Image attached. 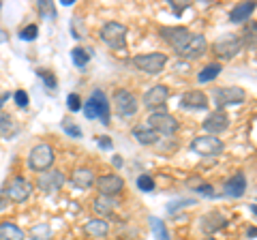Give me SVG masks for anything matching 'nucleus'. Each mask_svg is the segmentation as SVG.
Segmentation results:
<instances>
[{
	"instance_id": "41",
	"label": "nucleus",
	"mask_w": 257,
	"mask_h": 240,
	"mask_svg": "<svg viewBox=\"0 0 257 240\" xmlns=\"http://www.w3.org/2000/svg\"><path fill=\"white\" fill-rule=\"evenodd\" d=\"M96 144H99V148L101 150H111V138H107V135H101V138H96Z\"/></svg>"
},
{
	"instance_id": "19",
	"label": "nucleus",
	"mask_w": 257,
	"mask_h": 240,
	"mask_svg": "<svg viewBox=\"0 0 257 240\" xmlns=\"http://www.w3.org/2000/svg\"><path fill=\"white\" fill-rule=\"evenodd\" d=\"M189 33L191 30H187L184 26H163L161 28V39H165V41L176 50V47L189 37Z\"/></svg>"
},
{
	"instance_id": "30",
	"label": "nucleus",
	"mask_w": 257,
	"mask_h": 240,
	"mask_svg": "<svg viewBox=\"0 0 257 240\" xmlns=\"http://www.w3.org/2000/svg\"><path fill=\"white\" fill-rule=\"evenodd\" d=\"M71 58H73V65L75 67H86L90 62V52L84 50V47H73L71 52Z\"/></svg>"
},
{
	"instance_id": "33",
	"label": "nucleus",
	"mask_w": 257,
	"mask_h": 240,
	"mask_svg": "<svg viewBox=\"0 0 257 240\" xmlns=\"http://www.w3.org/2000/svg\"><path fill=\"white\" fill-rule=\"evenodd\" d=\"M60 125H62V131H64V133H67V135H71V138H75V140H79V138H82V135H84V133H82V129H79V127H77V125L73 123V120L64 118V120H62V123H60Z\"/></svg>"
},
{
	"instance_id": "49",
	"label": "nucleus",
	"mask_w": 257,
	"mask_h": 240,
	"mask_svg": "<svg viewBox=\"0 0 257 240\" xmlns=\"http://www.w3.org/2000/svg\"><path fill=\"white\" fill-rule=\"evenodd\" d=\"M0 9H3V3H0Z\"/></svg>"
},
{
	"instance_id": "28",
	"label": "nucleus",
	"mask_w": 257,
	"mask_h": 240,
	"mask_svg": "<svg viewBox=\"0 0 257 240\" xmlns=\"http://www.w3.org/2000/svg\"><path fill=\"white\" fill-rule=\"evenodd\" d=\"M219 73H221V65H219V62H212V65H208L204 71H199L197 79L202 84H208V82H212L214 77H219Z\"/></svg>"
},
{
	"instance_id": "46",
	"label": "nucleus",
	"mask_w": 257,
	"mask_h": 240,
	"mask_svg": "<svg viewBox=\"0 0 257 240\" xmlns=\"http://www.w3.org/2000/svg\"><path fill=\"white\" fill-rule=\"evenodd\" d=\"M114 165H116V167H122V159H120V157H114Z\"/></svg>"
},
{
	"instance_id": "2",
	"label": "nucleus",
	"mask_w": 257,
	"mask_h": 240,
	"mask_svg": "<svg viewBox=\"0 0 257 240\" xmlns=\"http://www.w3.org/2000/svg\"><path fill=\"white\" fill-rule=\"evenodd\" d=\"M56 161V153H54V148L50 146V144H37V146H32V150L28 153V167L32 172H47L50 167L54 165Z\"/></svg>"
},
{
	"instance_id": "6",
	"label": "nucleus",
	"mask_w": 257,
	"mask_h": 240,
	"mask_svg": "<svg viewBox=\"0 0 257 240\" xmlns=\"http://www.w3.org/2000/svg\"><path fill=\"white\" fill-rule=\"evenodd\" d=\"M212 97L219 111H223V107H231V105H240L246 99V92L240 86H219L212 90Z\"/></svg>"
},
{
	"instance_id": "47",
	"label": "nucleus",
	"mask_w": 257,
	"mask_h": 240,
	"mask_svg": "<svg viewBox=\"0 0 257 240\" xmlns=\"http://www.w3.org/2000/svg\"><path fill=\"white\" fill-rule=\"evenodd\" d=\"M248 208H251V212L255 214V217H257V204H251V206H248Z\"/></svg>"
},
{
	"instance_id": "40",
	"label": "nucleus",
	"mask_w": 257,
	"mask_h": 240,
	"mask_svg": "<svg viewBox=\"0 0 257 240\" xmlns=\"http://www.w3.org/2000/svg\"><path fill=\"white\" fill-rule=\"evenodd\" d=\"M191 204H193V199H176V202H170V204H167V212L174 214L180 206H191Z\"/></svg>"
},
{
	"instance_id": "25",
	"label": "nucleus",
	"mask_w": 257,
	"mask_h": 240,
	"mask_svg": "<svg viewBox=\"0 0 257 240\" xmlns=\"http://www.w3.org/2000/svg\"><path fill=\"white\" fill-rule=\"evenodd\" d=\"M0 240H24V231L13 221L0 223Z\"/></svg>"
},
{
	"instance_id": "20",
	"label": "nucleus",
	"mask_w": 257,
	"mask_h": 240,
	"mask_svg": "<svg viewBox=\"0 0 257 240\" xmlns=\"http://www.w3.org/2000/svg\"><path fill=\"white\" fill-rule=\"evenodd\" d=\"M257 9V3H238L234 9L229 11V22L231 24H242L253 15V11Z\"/></svg>"
},
{
	"instance_id": "29",
	"label": "nucleus",
	"mask_w": 257,
	"mask_h": 240,
	"mask_svg": "<svg viewBox=\"0 0 257 240\" xmlns=\"http://www.w3.org/2000/svg\"><path fill=\"white\" fill-rule=\"evenodd\" d=\"M148 221H150V227H152V231H155L157 240H172L170 238V231H167V227H165V223L161 221L159 217H150Z\"/></svg>"
},
{
	"instance_id": "4",
	"label": "nucleus",
	"mask_w": 257,
	"mask_h": 240,
	"mask_svg": "<svg viewBox=\"0 0 257 240\" xmlns=\"http://www.w3.org/2000/svg\"><path fill=\"white\" fill-rule=\"evenodd\" d=\"M99 37L107 47H111V50H122V47L126 45L128 28L124 26V24H120V22H107V24H103L101 26Z\"/></svg>"
},
{
	"instance_id": "35",
	"label": "nucleus",
	"mask_w": 257,
	"mask_h": 240,
	"mask_svg": "<svg viewBox=\"0 0 257 240\" xmlns=\"http://www.w3.org/2000/svg\"><path fill=\"white\" fill-rule=\"evenodd\" d=\"M37 75L43 79L45 86L50 88V90H54V88H56V75L52 73V71H47V69H39V71H37Z\"/></svg>"
},
{
	"instance_id": "8",
	"label": "nucleus",
	"mask_w": 257,
	"mask_h": 240,
	"mask_svg": "<svg viewBox=\"0 0 257 240\" xmlns=\"http://www.w3.org/2000/svg\"><path fill=\"white\" fill-rule=\"evenodd\" d=\"M212 50L221 60H231V58H236V56L242 52V39H240L238 35H234V33L223 35V37H219L214 41Z\"/></svg>"
},
{
	"instance_id": "5",
	"label": "nucleus",
	"mask_w": 257,
	"mask_h": 240,
	"mask_svg": "<svg viewBox=\"0 0 257 240\" xmlns=\"http://www.w3.org/2000/svg\"><path fill=\"white\" fill-rule=\"evenodd\" d=\"M133 65L146 75H159L167 65V54L163 52H150L133 56Z\"/></svg>"
},
{
	"instance_id": "32",
	"label": "nucleus",
	"mask_w": 257,
	"mask_h": 240,
	"mask_svg": "<svg viewBox=\"0 0 257 240\" xmlns=\"http://www.w3.org/2000/svg\"><path fill=\"white\" fill-rule=\"evenodd\" d=\"M189 185H195V191L199 195H204V197H216V193H214V189L208 185V182H202L199 178H193V180H189Z\"/></svg>"
},
{
	"instance_id": "15",
	"label": "nucleus",
	"mask_w": 257,
	"mask_h": 240,
	"mask_svg": "<svg viewBox=\"0 0 257 240\" xmlns=\"http://www.w3.org/2000/svg\"><path fill=\"white\" fill-rule=\"evenodd\" d=\"M202 127H204L206 135H216V138H219V133H223V131L229 129V118H227V114H225V111L216 109V111H212V114L206 116V120L202 123Z\"/></svg>"
},
{
	"instance_id": "39",
	"label": "nucleus",
	"mask_w": 257,
	"mask_h": 240,
	"mask_svg": "<svg viewBox=\"0 0 257 240\" xmlns=\"http://www.w3.org/2000/svg\"><path fill=\"white\" fill-rule=\"evenodd\" d=\"M37 35H39V28L35 26V24H28V26H26V28H24L22 33H20V37L24 39V41H35Z\"/></svg>"
},
{
	"instance_id": "37",
	"label": "nucleus",
	"mask_w": 257,
	"mask_h": 240,
	"mask_svg": "<svg viewBox=\"0 0 257 240\" xmlns=\"http://www.w3.org/2000/svg\"><path fill=\"white\" fill-rule=\"evenodd\" d=\"M67 107H69V111H79L84 107V103H82V99H79V94H75V92H71L69 97H67Z\"/></svg>"
},
{
	"instance_id": "10",
	"label": "nucleus",
	"mask_w": 257,
	"mask_h": 240,
	"mask_svg": "<svg viewBox=\"0 0 257 240\" xmlns=\"http://www.w3.org/2000/svg\"><path fill=\"white\" fill-rule=\"evenodd\" d=\"M148 127L152 131H155L159 138L161 135H174L176 131H178L180 123L176 120L172 114H167V111H157V114H150V118L146 120Z\"/></svg>"
},
{
	"instance_id": "16",
	"label": "nucleus",
	"mask_w": 257,
	"mask_h": 240,
	"mask_svg": "<svg viewBox=\"0 0 257 240\" xmlns=\"http://www.w3.org/2000/svg\"><path fill=\"white\" fill-rule=\"evenodd\" d=\"M229 223V219L225 217L223 212H219V210H210V212H206L202 219H199V229L204 231V234H214V231H219V229H223L225 225Z\"/></svg>"
},
{
	"instance_id": "42",
	"label": "nucleus",
	"mask_w": 257,
	"mask_h": 240,
	"mask_svg": "<svg viewBox=\"0 0 257 240\" xmlns=\"http://www.w3.org/2000/svg\"><path fill=\"white\" fill-rule=\"evenodd\" d=\"M170 7L174 9V13H176V15H180V13H182V11H184V9H187V7H189V3H184V5H180V7H178V5L174 3V0H170Z\"/></svg>"
},
{
	"instance_id": "26",
	"label": "nucleus",
	"mask_w": 257,
	"mask_h": 240,
	"mask_svg": "<svg viewBox=\"0 0 257 240\" xmlns=\"http://www.w3.org/2000/svg\"><path fill=\"white\" fill-rule=\"evenodd\" d=\"M242 47L248 50H257V22H248L242 28Z\"/></svg>"
},
{
	"instance_id": "9",
	"label": "nucleus",
	"mask_w": 257,
	"mask_h": 240,
	"mask_svg": "<svg viewBox=\"0 0 257 240\" xmlns=\"http://www.w3.org/2000/svg\"><path fill=\"white\" fill-rule=\"evenodd\" d=\"M223 142L216 135H197L191 142V150L202 157H216L223 153Z\"/></svg>"
},
{
	"instance_id": "12",
	"label": "nucleus",
	"mask_w": 257,
	"mask_h": 240,
	"mask_svg": "<svg viewBox=\"0 0 257 240\" xmlns=\"http://www.w3.org/2000/svg\"><path fill=\"white\" fill-rule=\"evenodd\" d=\"M32 195V182L26 176H15L11 178V182L7 185V197L15 204H22Z\"/></svg>"
},
{
	"instance_id": "34",
	"label": "nucleus",
	"mask_w": 257,
	"mask_h": 240,
	"mask_svg": "<svg viewBox=\"0 0 257 240\" xmlns=\"http://www.w3.org/2000/svg\"><path fill=\"white\" fill-rule=\"evenodd\" d=\"M138 187H140V191H144V193H152V191H155V180H152V176L142 174L138 178Z\"/></svg>"
},
{
	"instance_id": "3",
	"label": "nucleus",
	"mask_w": 257,
	"mask_h": 240,
	"mask_svg": "<svg viewBox=\"0 0 257 240\" xmlns=\"http://www.w3.org/2000/svg\"><path fill=\"white\" fill-rule=\"evenodd\" d=\"M208 50V41L204 35H195V33H189V37L184 39V41L176 47V54H178V58H184V60H197L202 58Z\"/></svg>"
},
{
	"instance_id": "14",
	"label": "nucleus",
	"mask_w": 257,
	"mask_h": 240,
	"mask_svg": "<svg viewBox=\"0 0 257 240\" xmlns=\"http://www.w3.org/2000/svg\"><path fill=\"white\" fill-rule=\"evenodd\" d=\"M62 185H64V176L58 170L43 172V174H39V178H37V187H39V191H43L45 195H54L56 191H60Z\"/></svg>"
},
{
	"instance_id": "21",
	"label": "nucleus",
	"mask_w": 257,
	"mask_h": 240,
	"mask_svg": "<svg viewBox=\"0 0 257 240\" xmlns=\"http://www.w3.org/2000/svg\"><path fill=\"white\" fill-rule=\"evenodd\" d=\"M94 172L90 170V167H77V170L73 172V176H71V182L77 187V189H90L94 185Z\"/></svg>"
},
{
	"instance_id": "1",
	"label": "nucleus",
	"mask_w": 257,
	"mask_h": 240,
	"mask_svg": "<svg viewBox=\"0 0 257 240\" xmlns=\"http://www.w3.org/2000/svg\"><path fill=\"white\" fill-rule=\"evenodd\" d=\"M82 109L88 120H101L105 127L109 125V101L103 90H94Z\"/></svg>"
},
{
	"instance_id": "43",
	"label": "nucleus",
	"mask_w": 257,
	"mask_h": 240,
	"mask_svg": "<svg viewBox=\"0 0 257 240\" xmlns=\"http://www.w3.org/2000/svg\"><path fill=\"white\" fill-rule=\"evenodd\" d=\"M246 238H257V227L246 229Z\"/></svg>"
},
{
	"instance_id": "27",
	"label": "nucleus",
	"mask_w": 257,
	"mask_h": 240,
	"mask_svg": "<svg viewBox=\"0 0 257 240\" xmlns=\"http://www.w3.org/2000/svg\"><path fill=\"white\" fill-rule=\"evenodd\" d=\"M15 133H18V125H15V120L9 114H3L0 116V135L11 138V135H15Z\"/></svg>"
},
{
	"instance_id": "24",
	"label": "nucleus",
	"mask_w": 257,
	"mask_h": 240,
	"mask_svg": "<svg viewBox=\"0 0 257 240\" xmlns=\"http://www.w3.org/2000/svg\"><path fill=\"white\" fill-rule=\"evenodd\" d=\"M92 208H94V212H99V214H101V217H111V214H114V210L118 208V204H116L111 197L99 195V197L94 199Z\"/></svg>"
},
{
	"instance_id": "23",
	"label": "nucleus",
	"mask_w": 257,
	"mask_h": 240,
	"mask_svg": "<svg viewBox=\"0 0 257 240\" xmlns=\"http://www.w3.org/2000/svg\"><path fill=\"white\" fill-rule=\"evenodd\" d=\"M84 234L90 238H103L109 234V223L105 219H90L84 225Z\"/></svg>"
},
{
	"instance_id": "48",
	"label": "nucleus",
	"mask_w": 257,
	"mask_h": 240,
	"mask_svg": "<svg viewBox=\"0 0 257 240\" xmlns=\"http://www.w3.org/2000/svg\"><path fill=\"white\" fill-rule=\"evenodd\" d=\"M206 240H216V238H206Z\"/></svg>"
},
{
	"instance_id": "36",
	"label": "nucleus",
	"mask_w": 257,
	"mask_h": 240,
	"mask_svg": "<svg viewBox=\"0 0 257 240\" xmlns=\"http://www.w3.org/2000/svg\"><path fill=\"white\" fill-rule=\"evenodd\" d=\"M13 101H15V105H18L20 109H26L30 105V97H28V92L26 90H18L13 94Z\"/></svg>"
},
{
	"instance_id": "17",
	"label": "nucleus",
	"mask_w": 257,
	"mask_h": 240,
	"mask_svg": "<svg viewBox=\"0 0 257 240\" xmlns=\"http://www.w3.org/2000/svg\"><path fill=\"white\" fill-rule=\"evenodd\" d=\"M180 107L182 109H191V111H202L208 109V97L202 90H189L180 97Z\"/></svg>"
},
{
	"instance_id": "38",
	"label": "nucleus",
	"mask_w": 257,
	"mask_h": 240,
	"mask_svg": "<svg viewBox=\"0 0 257 240\" xmlns=\"http://www.w3.org/2000/svg\"><path fill=\"white\" fill-rule=\"evenodd\" d=\"M39 11H41V18L43 20L45 18H50V20L56 18V7H54V3H39Z\"/></svg>"
},
{
	"instance_id": "7",
	"label": "nucleus",
	"mask_w": 257,
	"mask_h": 240,
	"mask_svg": "<svg viewBox=\"0 0 257 240\" xmlns=\"http://www.w3.org/2000/svg\"><path fill=\"white\" fill-rule=\"evenodd\" d=\"M114 109L120 118H133L140 111V101L131 90L118 88L114 92Z\"/></svg>"
},
{
	"instance_id": "22",
	"label": "nucleus",
	"mask_w": 257,
	"mask_h": 240,
	"mask_svg": "<svg viewBox=\"0 0 257 240\" xmlns=\"http://www.w3.org/2000/svg\"><path fill=\"white\" fill-rule=\"evenodd\" d=\"M133 138L138 140L142 146H152V144H157L159 135L150 129L148 123H140V125H135V127H133Z\"/></svg>"
},
{
	"instance_id": "45",
	"label": "nucleus",
	"mask_w": 257,
	"mask_h": 240,
	"mask_svg": "<svg viewBox=\"0 0 257 240\" xmlns=\"http://www.w3.org/2000/svg\"><path fill=\"white\" fill-rule=\"evenodd\" d=\"M5 101H9V94H7V92L0 94V107H3V103H5Z\"/></svg>"
},
{
	"instance_id": "11",
	"label": "nucleus",
	"mask_w": 257,
	"mask_h": 240,
	"mask_svg": "<svg viewBox=\"0 0 257 240\" xmlns=\"http://www.w3.org/2000/svg\"><path fill=\"white\" fill-rule=\"evenodd\" d=\"M167 99H170V88L165 84H157L144 94V105H146V109H150L152 114H157V111H165Z\"/></svg>"
},
{
	"instance_id": "31",
	"label": "nucleus",
	"mask_w": 257,
	"mask_h": 240,
	"mask_svg": "<svg viewBox=\"0 0 257 240\" xmlns=\"http://www.w3.org/2000/svg\"><path fill=\"white\" fill-rule=\"evenodd\" d=\"M30 238L32 240H50L52 238V229L45 223H39V225H32L30 229Z\"/></svg>"
},
{
	"instance_id": "18",
	"label": "nucleus",
	"mask_w": 257,
	"mask_h": 240,
	"mask_svg": "<svg viewBox=\"0 0 257 240\" xmlns=\"http://www.w3.org/2000/svg\"><path fill=\"white\" fill-rule=\"evenodd\" d=\"M225 195L227 197H231V199H240L244 195V191H246V176L242 174V172H238V174H234L231 178L225 182Z\"/></svg>"
},
{
	"instance_id": "13",
	"label": "nucleus",
	"mask_w": 257,
	"mask_h": 240,
	"mask_svg": "<svg viewBox=\"0 0 257 240\" xmlns=\"http://www.w3.org/2000/svg\"><path fill=\"white\" fill-rule=\"evenodd\" d=\"M94 182H96V189H99V195H105V197L120 195V193L124 191V180L120 178L118 174L99 176V178H96Z\"/></svg>"
},
{
	"instance_id": "44",
	"label": "nucleus",
	"mask_w": 257,
	"mask_h": 240,
	"mask_svg": "<svg viewBox=\"0 0 257 240\" xmlns=\"http://www.w3.org/2000/svg\"><path fill=\"white\" fill-rule=\"evenodd\" d=\"M7 39H9V35H7V30H3V28H0V43H5Z\"/></svg>"
}]
</instances>
